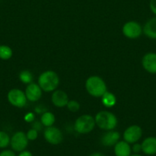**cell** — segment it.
<instances>
[{
    "instance_id": "26",
    "label": "cell",
    "mask_w": 156,
    "mask_h": 156,
    "mask_svg": "<svg viewBox=\"0 0 156 156\" xmlns=\"http://www.w3.org/2000/svg\"><path fill=\"white\" fill-rule=\"evenodd\" d=\"M24 120L26 122H32L35 120V115L32 113H28L25 116H24Z\"/></svg>"
},
{
    "instance_id": "14",
    "label": "cell",
    "mask_w": 156,
    "mask_h": 156,
    "mask_svg": "<svg viewBox=\"0 0 156 156\" xmlns=\"http://www.w3.org/2000/svg\"><path fill=\"white\" fill-rule=\"evenodd\" d=\"M141 145H142V152L145 155H156V137H147L142 141Z\"/></svg>"
},
{
    "instance_id": "20",
    "label": "cell",
    "mask_w": 156,
    "mask_h": 156,
    "mask_svg": "<svg viewBox=\"0 0 156 156\" xmlns=\"http://www.w3.org/2000/svg\"><path fill=\"white\" fill-rule=\"evenodd\" d=\"M19 79L22 83L28 84L32 83L33 80V75L28 70H23L19 74Z\"/></svg>"
},
{
    "instance_id": "9",
    "label": "cell",
    "mask_w": 156,
    "mask_h": 156,
    "mask_svg": "<svg viewBox=\"0 0 156 156\" xmlns=\"http://www.w3.org/2000/svg\"><path fill=\"white\" fill-rule=\"evenodd\" d=\"M142 136V129L138 125L128 126L123 133V140L129 144L138 143Z\"/></svg>"
},
{
    "instance_id": "2",
    "label": "cell",
    "mask_w": 156,
    "mask_h": 156,
    "mask_svg": "<svg viewBox=\"0 0 156 156\" xmlns=\"http://www.w3.org/2000/svg\"><path fill=\"white\" fill-rule=\"evenodd\" d=\"M95 122L99 129L106 131L114 129L118 123L116 115L108 111H102L97 113L95 117Z\"/></svg>"
},
{
    "instance_id": "29",
    "label": "cell",
    "mask_w": 156,
    "mask_h": 156,
    "mask_svg": "<svg viewBox=\"0 0 156 156\" xmlns=\"http://www.w3.org/2000/svg\"><path fill=\"white\" fill-rule=\"evenodd\" d=\"M17 156H33L32 155V152L30 151H28V150H23L21 152H18V155Z\"/></svg>"
},
{
    "instance_id": "28",
    "label": "cell",
    "mask_w": 156,
    "mask_h": 156,
    "mask_svg": "<svg viewBox=\"0 0 156 156\" xmlns=\"http://www.w3.org/2000/svg\"><path fill=\"white\" fill-rule=\"evenodd\" d=\"M41 126H43L42 123H39V122L35 121V122H34L33 125H32V128H33V129H35L36 130L39 131L41 129Z\"/></svg>"
},
{
    "instance_id": "13",
    "label": "cell",
    "mask_w": 156,
    "mask_h": 156,
    "mask_svg": "<svg viewBox=\"0 0 156 156\" xmlns=\"http://www.w3.org/2000/svg\"><path fill=\"white\" fill-rule=\"evenodd\" d=\"M51 101L53 105L58 108H64L67 106L69 101L68 96L67 93L62 90H55L52 94Z\"/></svg>"
},
{
    "instance_id": "12",
    "label": "cell",
    "mask_w": 156,
    "mask_h": 156,
    "mask_svg": "<svg viewBox=\"0 0 156 156\" xmlns=\"http://www.w3.org/2000/svg\"><path fill=\"white\" fill-rule=\"evenodd\" d=\"M142 66L148 73L156 74V53H148L142 58Z\"/></svg>"
},
{
    "instance_id": "23",
    "label": "cell",
    "mask_w": 156,
    "mask_h": 156,
    "mask_svg": "<svg viewBox=\"0 0 156 156\" xmlns=\"http://www.w3.org/2000/svg\"><path fill=\"white\" fill-rule=\"evenodd\" d=\"M26 136H27V138L29 141H35L38 137V131L32 128L26 133Z\"/></svg>"
},
{
    "instance_id": "8",
    "label": "cell",
    "mask_w": 156,
    "mask_h": 156,
    "mask_svg": "<svg viewBox=\"0 0 156 156\" xmlns=\"http://www.w3.org/2000/svg\"><path fill=\"white\" fill-rule=\"evenodd\" d=\"M122 33L129 39H136L142 34V26L135 21H128L122 27Z\"/></svg>"
},
{
    "instance_id": "17",
    "label": "cell",
    "mask_w": 156,
    "mask_h": 156,
    "mask_svg": "<svg viewBox=\"0 0 156 156\" xmlns=\"http://www.w3.org/2000/svg\"><path fill=\"white\" fill-rule=\"evenodd\" d=\"M102 103L106 108H113L116 104V98L113 93L110 91H106L102 96Z\"/></svg>"
},
{
    "instance_id": "31",
    "label": "cell",
    "mask_w": 156,
    "mask_h": 156,
    "mask_svg": "<svg viewBox=\"0 0 156 156\" xmlns=\"http://www.w3.org/2000/svg\"><path fill=\"white\" fill-rule=\"evenodd\" d=\"M130 156H142V155H140V154H134V153H133V154H132V155Z\"/></svg>"
},
{
    "instance_id": "16",
    "label": "cell",
    "mask_w": 156,
    "mask_h": 156,
    "mask_svg": "<svg viewBox=\"0 0 156 156\" xmlns=\"http://www.w3.org/2000/svg\"><path fill=\"white\" fill-rule=\"evenodd\" d=\"M142 32L151 39H156V17L151 18L145 23Z\"/></svg>"
},
{
    "instance_id": "27",
    "label": "cell",
    "mask_w": 156,
    "mask_h": 156,
    "mask_svg": "<svg viewBox=\"0 0 156 156\" xmlns=\"http://www.w3.org/2000/svg\"><path fill=\"white\" fill-rule=\"evenodd\" d=\"M149 6L151 12L156 15V0H151V1H150Z\"/></svg>"
},
{
    "instance_id": "30",
    "label": "cell",
    "mask_w": 156,
    "mask_h": 156,
    "mask_svg": "<svg viewBox=\"0 0 156 156\" xmlns=\"http://www.w3.org/2000/svg\"><path fill=\"white\" fill-rule=\"evenodd\" d=\"M89 156H106V155H104L103 153H102V152H93V153L90 154Z\"/></svg>"
},
{
    "instance_id": "6",
    "label": "cell",
    "mask_w": 156,
    "mask_h": 156,
    "mask_svg": "<svg viewBox=\"0 0 156 156\" xmlns=\"http://www.w3.org/2000/svg\"><path fill=\"white\" fill-rule=\"evenodd\" d=\"M8 101L14 107L21 108H24L27 104V98L25 93L18 88H13L8 93Z\"/></svg>"
},
{
    "instance_id": "4",
    "label": "cell",
    "mask_w": 156,
    "mask_h": 156,
    "mask_svg": "<svg viewBox=\"0 0 156 156\" xmlns=\"http://www.w3.org/2000/svg\"><path fill=\"white\" fill-rule=\"evenodd\" d=\"M95 126V118L89 114H84L76 120L74 123V129L80 134H87L93 131Z\"/></svg>"
},
{
    "instance_id": "1",
    "label": "cell",
    "mask_w": 156,
    "mask_h": 156,
    "mask_svg": "<svg viewBox=\"0 0 156 156\" xmlns=\"http://www.w3.org/2000/svg\"><path fill=\"white\" fill-rule=\"evenodd\" d=\"M59 82L58 74L51 70L44 72L38 77V85L45 92L55 91L59 85Z\"/></svg>"
},
{
    "instance_id": "7",
    "label": "cell",
    "mask_w": 156,
    "mask_h": 156,
    "mask_svg": "<svg viewBox=\"0 0 156 156\" xmlns=\"http://www.w3.org/2000/svg\"><path fill=\"white\" fill-rule=\"evenodd\" d=\"M44 137L46 142L50 145H59L64 140V135L60 129L56 126H47L44 131Z\"/></svg>"
},
{
    "instance_id": "5",
    "label": "cell",
    "mask_w": 156,
    "mask_h": 156,
    "mask_svg": "<svg viewBox=\"0 0 156 156\" xmlns=\"http://www.w3.org/2000/svg\"><path fill=\"white\" fill-rule=\"evenodd\" d=\"M28 141L26 133L22 131H18L11 137V148L15 152H20L23 150H25L28 145Z\"/></svg>"
},
{
    "instance_id": "19",
    "label": "cell",
    "mask_w": 156,
    "mask_h": 156,
    "mask_svg": "<svg viewBox=\"0 0 156 156\" xmlns=\"http://www.w3.org/2000/svg\"><path fill=\"white\" fill-rule=\"evenodd\" d=\"M12 56V50L6 45H0V59L8 60Z\"/></svg>"
},
{
    "instance_id": "25",
    "label": "cell",
    "mask_w": 156,
    "mask_h": 156,
    "mask_svg": "<svg viewBox=\"0 0 156 156\" xmlns=\"http://www.w3.org/2000/svg\"><path fill=\"white\" fill-rule=\"evenodd\" d=\"M0 156H17L15 151L12 149H4L0 152Z\"/></svg>"
},
{
    "instance_id": "22",
    "label": "cell",
    "mask_w": 156,
    "mask_h": 156,
    "mask_svg": "<svg viewBox=\"0 0 156 156\" xmlns=\"http://www.w3.org/2000/svg\"><path fill=\"white\" fill-rule=\"evenodd\" d=\"M67 108L71 112H76L80 110V104L78 101L75 100H70L69 101L67 105Z\"/></svg>"
},
{
    "instance_id": "18",
    "label": "cell",
    "mask_w": 156,
    "mask_h": 156,
    "mask_svg": "<svg viewBox=\"0 0 156 156\" xmlns=\"http://www.w3.org/2000/svg\"><path fill=\"white\" fill-rule=\"evenodd\" d=\"M55 122V117L53 113L50 111H45L42 114L41 117V123H42L43 126H53Z\"/></svg>"
},
{
    "instance_id": "10",
    "label": "cell",
    "mask_w": 156,
    "mask_h": 156,
    "mask_svg": "<svg viewBox=\"0 0 156 156\" xmlns=\"http://www.w3.org/2000/svg\"><path fill=\"white\" fill-rule=\"evenodd\" d=\"M24 93H25L26 98L29 101L35 102L39 101L41 98L42 89L38 84L32 82L27 85Z\"/></svg>"
},
{
    "instance_id": "3",
    "label": "cell",
    "mask_w": 156,
    "mask_h": 156,
    "mask_svg": "<svg viewBox=\"0 0 156 156\" xmlns=\"http://www.w3.org/2000/svg\"><path fill=\"white\" fill-rule=\"evenodd\" d=\"M86 89L89 94L95 98H100L107 91L105 82L97 76L89 77L86 81Z\"/></svg>"
},
{
    "instance_id": "24",
    "label": "cell",
    "mask_w": 156,
    "mask_h": 156,
    "mask_svg": "<svg viewBox=\"0 0 156 156\" xmlns=\"http://www.w3.org/2000/svg\"><path fill=\"white\" fill-rule=\"evenodd\" d=\"M132 149V152H133L134 154H139L142 152V145L140 143H133L132 146H131Z\"/></svg>"
},
{
    "instance_id": "11",
    "label": "cell",
    "mask_w": 156,
    "mask_h": 156,
    "mask_svg": "<svg viewBox=\"0 0 156 156\" xmlns=\"http://www.w3.org/2000/svg\"><path fill=\"white\" fill-rule=\"evenodd\" d=\"M120 139V134L119 132L115 130H108L101 137V143L102 146L106 147L114 146Z\"/></svg>"
},
{
    "instance_id": "15",
    "label": "cell",
    "mask_w": 156,
    "mask_h": 156,
    "mask_svg": "<svg viewBox=\"0 0 156 156\" xmlns=\"http://www.w3.org/2000/svg\"><path fill=\"white\" fill-rule=\"evenodd\" d=\"M114 154L116 156H130L132 155L131 146L125 140L119 141L114 146Z\"/></svg>"
},
{
    "instance_id": "21",
    "label": "cell",
    "mask_w": 156,
    "mask_h": 156,
    "mask_svg": "<svg viewBox=\"0 0 156 156\" xmlns=\"http://www.w3.org/2000/svg\"><path fill=\"white\" fill-rule=\"evenodd\" d=\"M11 138L5 131H0V149H5L10 145Z\"/></svg>"
}]
</instances>
